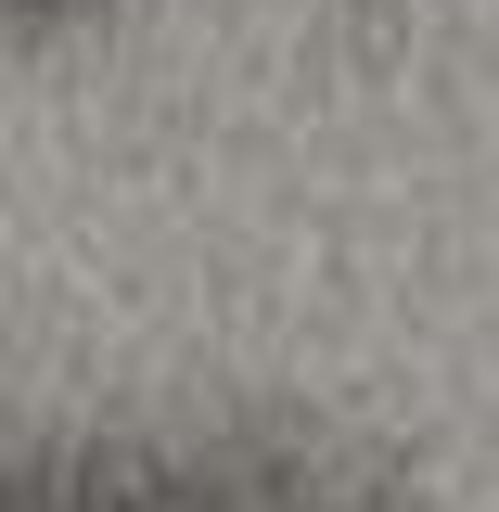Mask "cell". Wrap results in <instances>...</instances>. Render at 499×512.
I'll return each instance as SVG.
<instances>
[{"label": "cell", "mask_w": 499, "mask_h": 512, "mask_svg": "<svg viewBox=\"0 0 499 512\" xmlns=\"http://www.w3.org/2000/svg\"><path fill=\"white\" fill-rule=\"evenodd\" d=\"M13 26H90V13H116V0H0Z\"/></svg>", "instance_id": "obj_2"}, {"label": "cell", "mask_w": 499, "mask_h": 512, "mask_svg": "<svg viewBox=\"0 0 499 512\" xmlns=\"http://www.w3.org/2000/svg\"><path fill=\"white\" fill-rule=\"evenodd\" d=\"M0 512H423V487L359 436L218 410V423H52L13 448Z\"/></svg>", "instance_id": "obj_1"}]
</instances>
